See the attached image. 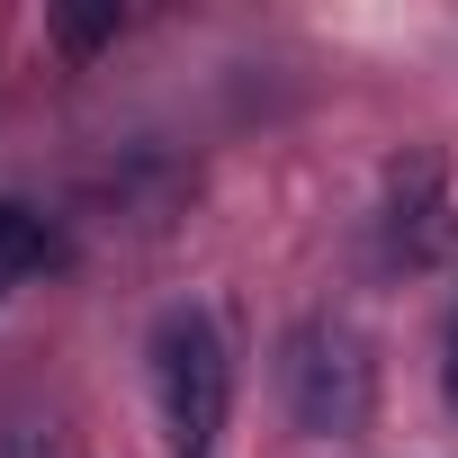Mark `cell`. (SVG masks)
<instances>
[{"mask_svg": "<svg viewBox=\"0 0 458 458\" xmlns=\"http://www.w3.org/2000/svg\"><path fill=\"white\" fill-rule=\"evenodd\" d=\"M46 252H55L46 216H37V207H19V198H0V297H10L28 270H46Z\"/></svg>", "mask_w": 458, "mask_h": 458, "instance_id": "cell-3", "label": "cell"}, {"mask_svg": "<svg viewBox=\"0 0 458 458\" xmlns=\"http://www.w3.org/2000/svg\"><path fill=\"white\" fill-rule=\"evenodd\" d=\"M279 395H288V422L306 440H360L369 431V404H377V369H369V342L333 315L297 324L279 342Z\"/></svg>", "mask_w": 458, "mask_h": 458, "instance_id": "cell-2", "label": "cell"}, {"mask_svg": "<svg viewBox=\"0 0 458 458\" xmlns=\"http://www.w3.org/2000/svg\"><path fill=\"white\" fill-rule=\"evenodd\" d=\"M153 395H162V431L180 458H216L225 440V404H234V351H225L207 306H171L153 324Z\"/></svg>", "mask_w": 458, "mask_h": 458, "instance_id": "cell-1", "label": "cell"}, {"mask_svg": "<svg viewBox=\"0 0 458 458\" xmlns=\"http://www.w3.org/2000/svg\"><path fill=\"white\" fill-rule=\"evenodd\" d=\"M449 386H458V333H449Z\"/></svg>", "mask_w": 458, "mask_h": 458, "instance_id": "cell-4", "label": "cell"}]
</instances>
